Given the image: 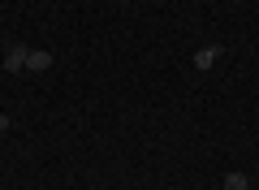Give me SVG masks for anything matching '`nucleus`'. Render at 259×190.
Segmentation results:
<instances>
[{
  "label": "nucleus",
  "mask_w": 259,
  "mask_h": 190,
  "mask_svg": "<svg viewBox=\"0 0 259 190\" xmlns=\"http://www.w3.org/2000/svg\"><path fill=\"white\" fill-rule=\"evenodd\" d=\"M216 61H221V44H207V48L194 52V65H199V69H212Z\"/></svg>",
  "instance_id": "obj_2"
},
{
  "label": "nucleus",
  "mask_w": 259,
  "mask_h": 190,
  "mask_svg": "<svg viewBox=\"0 0 259 190\" xmlns=\"http://www.w3.org/2000/svg\"><path fill=\"white\" fill-rule=\"evenodd\" d=\"M0 134H9V117L5 112H0Z\"/></svg>",
  "instance_id": "obj_5"
},
{
  "label": "nucleus",
  "mask_w": 259,
  "mask_h": 190,
  "mask_svg": "<svg viewBox=\"0 0 259 190\" xmlns=\"http://www.w3.org/2000/svg\"><path fill=\"white\" fill-rule=\"evenodd\" d=\"M225 190H250V177L246 173H229L225 177Z\"/></svg>",
  "instance_id": "obj_4"
},
{
  "label": "nucleus",
  "mask_w": 259,
  "mask_h": 190,
  "mask_svg": "<svg viewBox=\"0 0 259 190\" xmlns=\"http://www.w3.org/2000/svg\"><path fill=\"white\" fill-rule=\"evenodd\" d=\"M26 69H35V73L52 69V52H44V48H30V52H26Z\"/></svg>",
  "instance_id": "obj_1"
},
{
  "label": "nucleus",
  "mask_w": 259,
  "mask_h": 190,
  "mask_svg": "<svg viewBox=\"0 0 259 190\" xmlns=\"http://www.w3.org/2000/svg\"><path fill=\"white\" fill-rule=\"evenodd\" d=\"M5 69H9V73H18V69H26V48H18V44H13L9 52H5Z\"/></svg>",
  "instance_id": "obj_3"
}]
</instances>
